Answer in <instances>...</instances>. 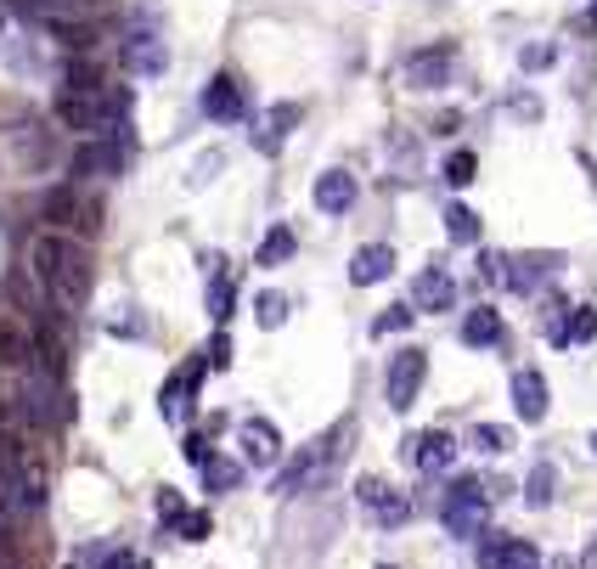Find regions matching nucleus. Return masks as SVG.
I'll return each mask as SVG.
<instances>
[{
  "instance_id": "c9c22d12",
  "label": "nucleus",
  "mask_w": 597,
  "mask_h": 569,
  "mask_svg": "<svg viewBox=\"0 0 597 569\" xmlns=\"http://www.w3.org/2000/svg\"><path fill=\"white\" fill-rule=\"evenodd\" d=\"M204 366H209V372H226V366H231V339H226V333H215V339H209Z\"/></svg>"
},
{
  "instance_id": "9b49d317",
  "label": "nucleus",
  "mask_w": 597,
  "mask_h": 569,
  "mask_svg": "<svg viewBox=\"0 0 597 569\" xmlns=\"http://www.w3.org/2000/svg\"><path fill=\"white\" fill-rule=\"evenodd\" d=\"M457 305V276L439 260H428V271L412 282V310H452Z\"/></svg>"
},
{
  "instance_id": "2eb2a0df",
  "label": "nucleus",
  "mask_w": 597,
  "mask_h": 569,
  "mask_svg": "<svg viewBox=\"0 0 597 569\" xmlns=\"http://www.w3.org/2000/svg\"><path fill=\"white\" fill-rule=\"evenodd\" d=\"M546 406H553V401H546V377H541L535 366H519V372H513V412H519L524 423H541Z\"/></svg>"
},
{
  "instance_id": "a18cd8bd",
  "label": "nucleus",
  "mask_w": 597,
  "mask_h": 569,
  "mask_svg": "<svg viewBox=\"0 0 597 569\" xmlns=\"http://www.w3.org/2000/svg\"><path fill=\"white\" fill-rule=\"evenodd\" d=\"M591 18H597V0H591Z\"/></svg>"
},
{
  "instance_id": "412c9836",
  "label": "nucleus",
  "mask_w": 597,
  "mask_h": 569,
  "mask_svg": "<svg viewBox=\"0 0 597 569\" xmlns=\"http://www.w3.org/2000/svg\"><path fill=\"white\" fill-rule=\"evenodd\" d=\"M298 119H305V108H298V102H276V108L265 113V124H260V130H248V135H254V147H260V153H276V147H282V135H287Z\"/></svg>"
},
{
  "instance_id": "37998d69",
  "label": "nucleus",
  "mask_w": 597,
  "mask_h": 569,
  "mask_svg": "<svg viewBox=\"0 0 597 569\" xmlns=\"http://www.w3.org/2000/svg\"><path fill=\"white\" fill-rule=\"evenodd\" d=\"M586 569H597V541H591V552H586Z\"/></svg>"
},
{
  "instance_id": "7ed1b4c3",
  "label": "nucleus",
  "mask_w": 597,
  "mask_h": 569,
  "mask_svg": "<svg viewBox=\"0 0 597 569\" xmlns=\"http://www.w3.org/2000/svg\"><path fill=\"white\" fill-rule=\"evenodd\" d=\"M0 480H7L12 507H23V513H34L45 502V473H40V462H29V451L18 440H7V435H0Z\"/></svg>"
},
{
  "instance_id": "a211bd4d",
  "label": "nucleus",
  "mask_w": 597,
  "mask_h": 569,
  "mask_svg": "<svg viewBox=\"0 0 597 569\" xmlns=\"http://www.w3.org/2000/svg\"><path fill=\"white\" fill-rule=\"evenodd\" d=\"M546 271H553V254H508L502 260V282L513 294H535Z\"/></svg>"
},
{
  "instance_id": "72a5a7b5",
  "label": "nucleus",
  "mask_w": 597,
  "mask_h": 569,
  "mask_svg": "<svg viewBox=\"0 0 597 569\" xmlns=\"http://www.w3.org/2000/svg\"><path fill=\"white\" fill-rule=\"evenodd\" d=\"M508 569H541V552L524 536H508Z\"/></svg>"
},
{
  "instance_id": "f704fd0d",
  "label": "nucleus",
  "mask_w": 597,
  "mask_h": 569,
  "mask_svg": "<svg viewBox=\"0 0 597 569\" xmlns=\"http://www.w3.org/2000/svg\"><path fill=\"white\" fill-rule=\"evenodd\" d=\"M175 530H181V541H209V530H215V518H209V513H186V518H181Z\"/></svg>"
},
{
  "instance_id": "de8ad7c7",
  "label": "nucleus",
  "mask_w": 597,
  "mask_h": 569,
  "mask_svg": "<svg viewBox=\"0 0 597 569\" xmlns=\"http://www.w3.org/2000/svg\"><path fill=\"white\" fill-rule=\"evenodd\" d=\"M378 569H389V563H378Z\"/></svg>"
},
{
  "instance_id": "a878e982",
  "label": "nucleus",
  "mask_w": 597,
  "mask_h": 569,
  "mask_svg": "<svg viewBox=\"0 0 597 569\" xmlns=\"http://www.w3.org/2000/svg\"><path fill=\"white\" fill-rule=\"evenodd\" d=\"M204 485H209V491H237V485H242V462H231V457L215 451V457L204 462Z\"/></svg>"
},
{
  "instance_id": "f3484780",
  "label": "nucleus",
  "mask_w": 597,
  "mask_h": 569,
  "mask_svg": "<svg viewBox=\"0 0 597 569\" xmlns=\"http://www.w3.org/2000/svg\"><path fill=\"white\" fill-rule=\"evenodd\" d=\"M204 113H209L215 124H231V119H242V85H237L231 74H215V79L204 85Z\"/></svg>"
},
{
  "instance_id": "49530a36",
  "label": "nucleus",
  "mask_w": 597,
  "mask_h": 569,
  "mask_svg": "<svg viewBox=\"0 0 597 569\" xmlns=\"http://www.w3.org/2000/svg\"><path fill=\"white\" fill-rule=\"evenodd\" d=\"M0 569H12V563H0Z\"/></svg>"
},
{
  "instance_id": "c85d7f7f",
  "label": "nucleus",
  "mask_w": 597,
  "mask_h": 569,
  "mask_svg": "<svg viewBox=\"0 0 597 569\" xmlns=\"http://www.w3.org/2000/svg\"><path fill=\"white\" fill-rule=\"evenodd\" d=\"M254 321L265 327V333H276V327L287 321V294H276V288H265V294L254 299Z\"/></svg>"
},
{
  "instance_id": "4be33fe9",
  "label": "nucleus",
  "mask_w": 597,
  "mask_h": 569,
  "mask_svg": "<svg viewBox=\"0 0 597 569\" xmlns=\"http://www.w3.org/2000/svg\"><path fill=\"white\" fill-rule=\"evenodd\" d=\"M197 372H204V361L186 366V372H175L170 384L159 390V412H164L170 423H175V417H186V395H192V384H197Z\"/></svg>"
},
{
  "instance_id": "c756f323",
  "label": "nucleus",
  "mask_w": 597,
  "mask_h": 569,
  "mask_svg": "<svg viewBox=\"0 0 597 569\" xmlns=\"http://www.w3.org/2000/svg\"><path fill=\"white\" fill-rule=\"evenodd\" d=\"M204 305H209L215 321L231 316V276H209V282H204Z\"/></svg>"
},
{
  "instance_id": "c03bdc74",
  "label": "nucleus",
  "mask_w": 597,
  "mask_h": 569,
  "mask_svg": "<svg viewBox=\"0 0 597 569\" xmlns=\"http://www.w3.org/2000/svg\"><path fill=\"white\" fill-rule=\"evenodd\" d=\"M591 457H597V435H591Z\"/></svg>"
},
{
  "instance_id": "58836bf2",
  "label": "nucleus",
  "mask_w": 597,
  "mask_h": 569,
  "mask_svg": "<svg viewBox=\"0 0 597 569\" xmlns=\"http://www.w3.org/2000/svg\"><path fill=\"white\" fill-rule=\"evenodd\" d=\"M553 63V45H530V52H519V68H546Z\"/></svg>"
},
{
  "instance_id": "39448f33",
  "label": "nucleus",
  "mask_w": 597,
  "mask_h": 569,
  "mask_svg": "<svg viewBox=\"0 0 597 569\" xmlns=\"http://www.w3.org/2000/svg\"><path fill=\"white\" fill-rule=\"evenodd\" d=\"M96 215H102V204H85L74 180H57L52 193H45V220H52L57 231H68L74 220H79L85 231H96Z\"/></svg>"
},
{
  "instance_id": "20e7f679",
  "label": "nucleus",
  "mask_w": 597,
  "mask_h": 569,
  "mask_svg": "<svg viewBox=\"0 0 597 569\" xmlns=\"http://www.w3.org/2000/svg\"><path fill=\"white\" fill-rule=\"evenodd\" d=\"M423 377H428V355H423V350L389 355V366H383V401H389V412H412Z\"/></svg>"
},
{
  "instance_id": "f257e3e1",
  "label": "nucleus",
  "mask_w": 597,
  "mask_h": 569,
  "mask_svg": "<svg viewBox=\"0 0 597 569\" xmlns=\"http://www.w3.org/2000/svg\"><path fill=\"white\" fill-rule=\"evenodd\" d=\"M34 271H40L45 294H52V305L63 316H74L85 305V294H90V254L74 243V237L45 231L40 243H34Z\"/></svg>"
},
{
  "instance_id": "6e6552de",
  "label": "nucleus",
  "mask_w": 597,
  "mask_h": 569,
  "mask_svg": "<svg viewBox=\"0 0 597 569\" xmlns=\"http://www.w3.org/2000/svg\"><path fill=\"white\" fill-rule=\"evenodd\" d=\"M237 446H242L248 468H276V457H282V435H276V423H265V417H242L237 423Z\"/></svg>"
},
{
  "instance_id": "4c0bfd02",
  "label": "nucleus",
  "mask_w": 597,
  "mask_h": 569,
  "mask_svg": "<svg viewBox=\"0 0 597 569\" xmlns=\"http://www.w3.org/2000/svg\"><path fill=\"white\" fill-rule=\"evenodd\" d=\"M159 518H164V525H181V518H186V502H181L170 485L159 491Z\"/></svg>"
},
{
  "instance_id": "ea45409f",
  "label": "nucleus",
  "mask_w": 597,
  "mask_h": 569,
  "mask_svg": "<svg viewBox=\"0 0 597 569\" xmlns=\"http://www.w3.org/2000/svg\"><path fill=\"white\" fill-rule=\"evenodd\" d=\"M513 113H519V119H541V97H530V90H519V97H513Z\"/></svg>"
},
{
  "instance_id": "f03ea898",
  "label": "nucleus",
  "mask_w": 597,
  "mask_h": 569,
  "mask_svg": "<svg viewBox=\"0 0 597 569\" xmlns=\"http://www.w3.org/2000/svg\"><path fill=\"white\" fill-rule=\"evenodd\" d=\"M485 513H490V485H479V480H457L452 491H445V502H439L445 530L463 536V541L485 536Z\"/></svg>"
},
{
  "instance_id": "473e14b6",
  "label": "nucleus",
  "mask_w": 597,
  "mask_h": 569,
  "mask_svg": "<svg viewBox=\"0 0 597 569\" xmlns=\"http://www.w3.org/2000/svg\"><path fill=\"white\" fill-rule=\"evenodd\" d=\"M479 569H508V536H479Z\"/></svg>"
},
{
  "instance_id": "393cba45",
  "label": "nucleus",
  "mask_w": 597,
  "mask_h": 569,
  "mask_svg": "<svg viewBox=\"0 0 597 569\" xmlns=\"http://www.w3.org/2000/svg\"><path fill=\"white\" fill-rule=\"evenodd\" d=\"M553 339H558V344H591V339H597V310H591V305H575V316L558 321Z\"/></svg>"
},
{
  "instance_id": "a19ab883",
  "label": "nucleus",
  "mask_w": 597,
  "mask_h": 569,
  "mask_svg": "<svg viewBox=\"0 0 597 569\" xmlns=\"http://www.w3.org/2000/svg\"><path fill=\"white\" fill-rule=\"evenodd\" d=\"M209 457H215V451H209V440H197V435L186 440V462H197V468H204Z\"/></svg>"
},
{
  "instance_id": "f8f14e48",
  "label": "nucleus",
  "mask_w": 597,
  "mask_h": 569,
  "mask_svg": "<svg viewBox=\"0 0 597 569\" xmlns=\"http://www.w3.org/2000/svg\"><path fill=\"white\" fill-rule=\"evenodd\" d=\"M445 79H452V45H428V52L406 57V85L412 90H439Z\"/></svg>"
},
{
  "instance_id": "b1692460",
  "label": "nucleus",
  "mask_w": 597,
  "mask_h": 569,
  "mask_svg": "<svg viewBox=\"0 0 597 569\" xmlns=\"http://www.w3.org/2000/svg\"><path fill=\"white\" fill-rule=\"evenodd\" d=\"M553 491H558V468L553 462H535L530 480H524V507H553Z\"/></svg>"
},
{
  "instance_id": "bb28decb",
  "label": "nucleus",
  "mask_w": 597,
  "mask_h": 569,
  "mask_svg": "<svg viewBox=\"0 0 597 569\" xmlns=\"http://www.w3.org/2000/svg\"><path fill=\"white\" fill-rule=\"evenodd\" d=\"M445 231H452V243H479V215L468 204H445Z\"/></svg>"
},
{
  "instance_id": "2f4dec72",
  "label": "nucleus",
  "mask_w": 597,
  "mask_h": 569,
  "mask_svg": "<svg viewBox=\"0 0 597 569\" xmlns=\"http://www.w3.org/2000/svg\"><path fill=\"white\" fill-rule=\"evenodd\" d=\"M412 321H417V310H412V305H389V310L372 321V333H378V339H389V333H406Z\"/></svg>"
},
{
  "instance_id": "4468645a",
  "label": "nucleus",
  "mask_w": 597,
  "mask_h": 569,
  "mask_svg": "<svg viewBox=\"0 0 597 569\" xmlns=\"http://www.w3.org/2000/svg\"><path fill=\"white\" fill-rule=\"evenodd\" d=\"M356 198H361L356 175H344V169L316 175V209H322V215H350V209H356Z\"/></svg>"
},
{
  "instance_id": "5701e85b",
  "label": "nucleus",
  "mask_w": 597,
  "mask_h": 569,
  "mask_svg": "<svg viewBox=\"0 0 597 569\" xmlns=\"http://www.w3.org/2000/svg\"><path fill=\"white\" fill-rule=\"evenodd\" d=\"M293 249H298L293 226H271V231L260 237V249H254V265H287V260H293Z\"/></svg>"
},
{
  "instance_id": "cd10ccee",
  "label": "nucleus",
  "mask_w": 597,
  "mask_h": 569,
  "mask_svg": "<svg viewBox=\"0 0 597 569\" xmlns=\"http://www.w3.org/2000/svg\"><path fill=\"white\" fill-rule=\"evenodd\" d=\"M468 446H474V451H485V457H502V451L513 446V435L502 429V423H474V435H468Z\"/></svg>"
},
{
  "instance_id": "e433bc0d",
  "label": "nucleus",
  "mask_w": 597,
  "mask_h": 569,
  "mask_svg": "<svg viewBox=\"0 0 597 569\" xmlns=\"http://www.w3.org/2000/svg\"><path fill=\"white\" fill-rule=\"evenodd\" d=\"M220 169H226V153H204V158L192 164V186H204V180H215Z\"/></svg>"
},
{
  "instance_id": "1a4fd4ad",
  "label": "nucleus",
  "mask_w": 597,
  "mask_h": 569,
  "mask_svg": "<svg viewBox=\"0 0 597 569\" xmlns=\"http://www.w3.org/2000/svg\"><path fill=\"white\" fill-rule=\"evenodd\" d=\"M356 496L372 507V518H378L383 530H394V525H406V518H412V502H406L401 491H394V485H383L378 473H367V480L356 485Z\"/></svg>"
},
{
  "instance_id": "ddd939ff",
  "label": "nucleus",
  "mask_w": 597,
  "mask_h": 569,
  "mask_svg": "<svg viewBox=\"0 0 597 569\" xmlns=\"http://www.w3.org/2000/svg\"><path fill=\"white\" fill-rule=\"evenodd\" d=\"M322 468H327V440H316V446H305V451H298V462H287V468L276 473V491H282V496H293V491H311V485L322 480Z\"/></svg>"
},
{
  "instance_id": "aec40b11",
  "label": "nucleus",
  "mask_w": 597,
  "mask_h": 569,
  "mask_svg": "<svg viewBox=\"0 0 597 569\" xmlns=\"http://www.w3.org/2000/svg\"><path fill=\"white\" fill-rule=\"evenodd\" d=\"M463 344H468V350L502 344V310H496V305H474V310L463 316Z\"/></svg>"
},
{
  "instance_id": "423d86ee",
  "label": "nucleus",
  "mask_w": 597,
  "mask_h": 569,
  "mask_svg": "<svg viewBox=\"0 0 597 569\" xmlns=\"http://www.w3.org/2000/svg\"><path fill=\"white\" fill-rule=\"evenodd\" d=\"M124 147H119V141H108V135H90V141H79V147H74V186L79 180H90V175H119L124 169Z\"/></svg>"
},
{
  "instance_id": "7c9ffc66",
  "label": "nucleus",
  "mask_w": 597,
  "mask_h": 569,
  "mask_svg": "<svg viewBox=\"0 0 597 569\" xmlns=\"http://www.w3.org/2000/svg\"><path fill=\"white\" fill-rule=\"evenodd\" d=\"M445 180H452V186H474L479 180V158L468 147H457L452 158H445Z\"/></svg>"
},
{
  "instance_id": "79ce46f5",
  "label": "nucleus",
  "mask_w": 597,
  "mask_h": 569,
  "mask_svg": "<svg viewBox=\"0 0 597 569\" xmlns=\"http://www.w3.org/2000/svg\"><path fill=\"white\" fill-rule=\"evenodd\" d=\"M23 7H34V12H74L79 0H23Z\"/></svg>"
},
{
  "instance_id": "6ab92c4d",
  "label": "nucleus",
  "mask_w": 597,
  "mask_h": 569,
  "mask_svg": "<svg viewBox=\"0 0 597 569\" xmlns=\"http://www.w3.org/2000/svg\"><path fill=\"white\" fill-rule=\"evenodd\" d=\"M389 276H394V249L389 243L356 249V260H350V282H356V288H372V282H389Z\"/></svg>"
},
{
  "instance_id": "9d476101",
  "label": "nucleus",
  "mask_w": 597,
  "mask_h": 569,
  "mask_svg": "<svg viewBox=\"0 0 597 569\" xmlns=\"http://www.w3.org/2000/svg\"><path fill=\"white\" fill-rule=\"evenodd\" d=\"M119 63H124L130 74H164V68H170V45H164V34H153V29H135V34L119 45Z\"/></svg>"
},
{
  "instance_id": "dca6fc26",
  "label": "nucleus",
  "mask_w": 597,
  "mask_h": 569,
  "mask_svg": "<svg viewBox=\"0 0 597 569\" xmlns=\"http://www.w3.org/2000/svg\"><path fill=\"white\" fill-rule=\"evenodd\" d=\"M412 462L423 473H445V468L457 462V440L445 435V429H423V435H412Z\"/></svg>"
},
{
  "instance_id": "0eeeda50",
  "label": "nucleus",
  "mask_w": 597,
  "mask_h": 569,
  "mask_svg": "<svg viewBox=\"0 0 597 569\" xmlns=\"http://www.w3.org/2000/svg\"><path fill=\"white\" fill-rule=\"evenodd\" d=\"M57 119L90 141V135H102V124H108V102L96 97V90H63V97H57Z\"/></svg>"
}]
</instances>
